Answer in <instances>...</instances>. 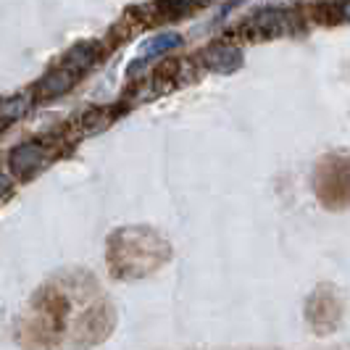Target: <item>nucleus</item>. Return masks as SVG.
Here are the masks:
<instances>
[{
    "label": "nucleus",
    "instance_id": "1",
    "mask_svg": "<svg viewBox=\"0 0 350 350\" xmlns=\"http://www.w3.org/2000/svg\"><path fill=\"white\" fill-rule=\"evenodd\" d=\"M203 66L211 71H219V74H232L243 66V51L234 48V45H227V42H216L203 51L200 55Z\"/></svg>",
    "mask_w": 350,
    "mask_h": 350
},
{
    "label": "nucleus",
    "instance_id": "2",
    "mask_svg": "<svg viewBox=\"0 0 350 350\" xmlns=\"http://www.w3.org/2000/svg\"><path fill=\"white\" fill-rule=\"evenodd\" d=\"M45 161V148L40 142H21L11 150V158H8V166L14 176H21L27 179L29 174H35L37 169L42 166Z\"/></svg>",
    "mask_w": 350,
    "mask_h": 350
},
{
    "label": "nucleus",
    "instance_id": "3",
    "mask_svg": "<svg viewBox=\"0 0 350 350\" xmlns=\"http://www.w3.org/2000/svg\"><path fill=\"white\" fill-rule=\"evenodd\" d=\"M290 24H293V16L287 11H277V8H269V11H261L250 18L247 24V35L256 37H277L290 32Z\"/></svg>",
    "mask_w": 350,
    "mask_h": 350
},
{
    "label": "nucleus",
    "instance_id": "4",
    "mask_svg": "<svg viewBox=\"0 0 350 350\" xmlns=\"http://www.w3.org/2000/svg\"><path fill=\"white\" fill-rule=\"evenodd\" d=\"M77 71L69 69V66H58V69H53L48 77H42V82H40V95L42 98H58V95H64V92H69L74 88V82H77Z\"/></svg>",
    "mask_w": 350,
    "mask_h": 350
},
{
    "label": "nucleus",
    "instance_id": "5",
    "mask_svg": "<svg viewBox=\"0 0 350 350\" xmlns=\"http://www.w3.org/2000/svg\"><path fill=\"white\" fill-rule=\"evenodd\" d=\"M98 58H100V48H98L95 42H77V45L66 53L64 66H69V69H74L77 74H82L85 69L95 66Z\"/></svg>",
    "mask_w": 350,
    "mask_h": 350
},
{
    "label": "nucleus",
    "instance_id": "6",
    "mask_svg": "<svg viewBox=\"0 0 350 350\" xmlns=\"http://www.w3.org/2000/svg\"><path fill=\"white\" fill-rule=\"evenodd\" d=\"M176 45H182V35H176V32H161V35L150 37L148 42H142L140 48V58H158V55H163V53L174 51Z\"/></svg>",
    "mask_w": 350,
    "mask_h": 350
},
{
    "label": "nucleus",
    "instance_id": "7",
    "mask_svg": "<svg viewBox=\"0 0 350 350\" xmlns=\"http://www.w3.org/2000/svg\"><path fill=\"white\" fill-rule=\"evenodd\" d=\"M29 95H14V98H5L0 100V126L11 122H18L27 111H29Z\"/></svg>",
    "mask_w": 350,
    "mask_h": 350
},
{
    "label": "nucleus",
    "instance_id": "8",
    "mask_svg": "<svg viewBox=\"0 0 350 350\" xmlns=\"http://www.w3.org/2000/svg\"><path fill=\"white\" fill-rule=\"evenodd\" d=\"M340 18H342V21H350V0H342V3H340Z\"/></svg>",
    "mask_w": 350,
    "mask_h": 350
},
{
    "label": "nucleus",
    "instance_id": "9",
    "mask_svg": "<svg viewBox=\"0 0 350 350\" xmlns=\"http://www.w3.org/2000/svg\"><path fill=\"white\" fill-rule=\"evenodd\" d=\"M8 190H11V179H8L5 174H0V198L8 193Z\"/></svg>",
    "mask_w": 350,
    "mask_h": 350
}]
</instances>
